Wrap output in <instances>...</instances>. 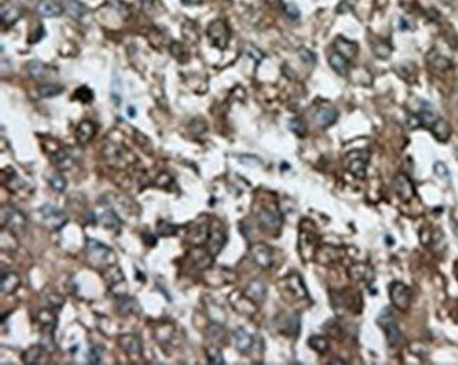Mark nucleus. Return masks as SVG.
Listing matches in <instances>:
<instances>
[{"mask_svg": "<svg viewBox=\"0 0 458 365\" xmlns=\"http://www.w3.org/2000/svg\"><path fill=\"white\" fill-rule=\"evenodd\" d=\"M206 355H208V359L210 364H213V365L224 364V358H223L222 351L219 350V348H216V347H209L208 351H206Z\"/></svg>", "mask_w": 458, "mask_h": 365, "instance_id": "39", "label": "nucleus"}, {"mask_svg": "<svg viewBox=\"0 0 458 365\" xmlns=\"http://www.w3.org/2000/svg\"><path fill=\"white\" fill-rule=\"evenodd\" d=\"M51 161H52V164L58 166V168H69L73 162V159H72V155L68 152V151H58L55 152L52 158H51Z\"/></svg>", "mask_w": 458, "mask_h": 365, "instance_id": "27", "label": "nucleus"}, {"mask_svg": "<svg viewBox=\"0 0 458 365\" xmlns=\"http://www.w3.org/2000/svg\"><path fill=\"white\" fill-rule=\"evenodd\" d=\"M258 222L266 229H278L282 223V216L277 209L261 208L258 212Z\"/></svg>", "mask_w": 458, "mask_h": 365, "instance_id": "9", "label": "nucleus"}, {"mask_svg": "<svg viewBox=\"0 0 458 365\" xmlns=\"http://www.w3.org/2000/svg\"><path fill=\"white\" fill-rule=\"evenodd\" d=\"M389 294H391V301L394 303L395 308L399 309L402 312L408 310L410 306V301H412V292L405 284L394 282L389 287Z\"/></svg>", "mask_w": 458, "mask_h": 365, "instance_id": "6", "label": "nucleus"}, {"mask_svg": "<svg viewBox=\"0 0 458 365\" xmlns=\"http://www.w3.org/2000/svg\"><path fill=\"white\" fill-rule=\"evenodd\" d=\"M40 215L43 217L44 224L52 231L61 230L68 223V216L52 205H44L43 208L40 209Z\"/></svg>", "mask_w": 458, "mask_h": 365, "instance_id": "4", "label": "nucleus"}, {"mask_svg": "<svg viewBox=\"0 0 458 365\" xmlns=\"http://www.w3.org/2000/svg\"><path fill=\"white\" fill-rule=\"evenodd\" d=\"M50 185L57 192H64V189L66 188V180H65V178L61 173H55V175H52L50 178Z\"/></svg>", "mask_w": 458, "mask_h": 365, "instance_id": "41", "label": "nucleus"}, {"mask_svg": "<svg viewBox=\"0 0 458 365\" xmlns=\"http://www.w3.org/2000/svg\"><path fill=\"white\" fill-rule=\"evenodd\" d=\"M301 58L305 61V62H308V64H315L316 62V55L312 52V51L306 50V48H303L301 50Z\"/></svg>", "mask_w": 458, "mask_h": 365, "instance_id": "49", "label": "nucleus"}, {"mask_svg": "<svg viewBox=\"0 0 458 365\" xmlns=\"http://www.w3.org/2000/svg\"><path fill=\"white\" fill-rule=\"evenodd\" d=\"M86 255L92 264L102 266V265H110L115 262V254L110 250V247L105 245L98 240L87 238L86 240Z\"/></svg>", "mask_w": 458, "mask_h": 365, "instance_id": "1", "label": "nucleus"}, {"mask_svg": "<svg viewBox=\"0 0 458 365\" xmlns=\"http://www.w3.org/2000/svg\"><path fill=\"white\" fill-rule=\"evenodd\" d=\"M334 47L338 54H341L344 58H354L357 55L358 47L357 44L350 40H345L343 37H338L336 41H334Z\"/></svg>", "mask_w": 458, "mask_h": 365, "instance_id": "17", "label": "nucleus"}, {"mask_svg": "<svg viewBox=\"0 0 458 365\" xmlns=\"http://www.w3.org/2000/svg\"><path fill=\"white\" fill-rule=\"evenodd\" d=\"M64 9L66 10V13L73 17V19H82L86 15L87 9L83 3H80L79 0H64Z\"/></svg>", "mask_w": 458, "mask_h": 365, "instance_id": "21", "label": "nucleus"}, {"mask_svg": "<svg viewBox=\"0 0 458 365\" xmlns=\"http://www.w3.org/2000/svg\"><path fill=\"white\" fill-rule=\"evenodd\" d=\"M378 324H380L382 330L385 331V336H387V341L389 347H396L399 341H401L402 334L398 322L395 319L392 310L389 308H385L378 316Z\"/></svg>", "mask_w": 458, "mask_h": 365, "instance_id": "2", "label": "nucleus"}, {"mask_svg": "<svg viewBox=\"0 0 458 365\" xmlns=\"http://www.w3.org/2000/svg\"><path fill=\"white\" fill-rule=\"evenodd\" d=\"M191 257L194 259V262L196 264V266H199V268H208L209 265L212 264V254L209 252V251H203L201 248H198V250H194L191 252Z\"/></svg>", "mask_w": 458, "mask_h": 365, "instance_id": "26", "label": "nucleus"}, {"mask_svg": "<svg viewBox=\"0 0 458 365\" xmlns=\"http://www.w3.org/2000/svg\"><path fill=\"white\" fill-rule=\"evenodd\" d=\"M374 52H375V55L378 58L387 59L391 55V48H389V45H387V44H375L374 45Z\"/></svg>", "mask_w": 458, "mask_h": 365, "instance_id": "44", "label": "nucleus"}, {"mask_svg": "<svg viewBox=\"0 0 458 365\" xmlns=\"http://www.w3.org/2000/svg\"><path fill=\"white\" fill-rule=\"evenodd\" d=\"M269 6L272 8H284L285 5H284V2L282 0H265Z\"/></svg>", "mask_w": 458, "mask_h": 365, "instance_id": "51", "label": "nucleus"}, {"mask_svg": "<svg viewBox=\"0 0 458 365\" xmlns=\"http://www.w3.org/2000/svg\"><path fill=\"white\" fill-rule=\"evenodd\" d=\"M226 244V236L222 231H213L209 237V252L215 257L217 255Z\"/></svg>", "mask_w": 458, "mask_h": 365, "instance_id": "24", "label": "nucleus"}, {"mask_svg": "<svg viewBox=\"0 0 458 365\" xmlns=\"http://www.w3.org/2000/svg\"><path fill=\"white\" fill-rule=\"evenodd\" d=\"M2 292L3 294H13L17 288L20 287V277L13 271L2 272Z\"/></svg>", "mask_w": 458, "mask_h": 365, "instance_id": "15", "label": "nucleus"}, {"mask_svg": "<svg viewBox=\"0 0 458 365\" xmlns=\"http://www.w3.org/2000/svg\"><path fill=\"white\" fill-rule=\"evenodd\" d=\"M157 233L161 237H171L178 233V226L168 222H159L157 226Z\"/></svg>", "mask_w": 458, "mask_h": 365, "instance_id": "34", "label": "nucleus"}, {"mask_svg": "<svg viewBox=\"0 0 458 365\" xmlns=\"http://www.w3.org/2000/svg\"><path fill=\"white\" fill-rule=\"evenodd\" d=\"M169 50H171L172 55L176 58L179 62H185V61L182 59V57H187L188 58V52H187V50H185V47H184L182 44H180V43H172L171 48H169Z\"/></svg>", "mask_w": 458, "mask_h": 365, "instance_id": "42", "label": "nucleus"}, {"mask_svg": "<svg viewBox=\"0 0 458 365\" xmlns=\"http://www.w3.org/2000/svg\"><path fill=\"white\" fill-rule=\"evenodd\" d=\"M2 223L3 226L8 224L10 227H24L26 217L15 208H3L2 210Z\"/></svg>", "mask_w": 458, "mask_h": 365, "instance_id": "12", "label": "nucleus"}, {"mask_svg": "<svg viewBox=\"0 0 458 365\" xmlns=\"http://www.w3.org/2000/svg\"><path fill=\"white\" fill-rule=\"evenodd\" d=\"M119 344H120V347H122L123 350L126 351L129 355H140L141 351H143V345H141L140 338L136 336H131V334L120 337Z\"/></svg>", "mask_w": 458, "mask_h": 365, "instance_id": "14", "label": "nucleus"}, {"mask_svg": "<svg viewBox=\"0 0 458 365\" xmlns=\"http://www.w3.org/2000/svg\"><path fill=\"white\" fill-rule=\"evenodd\" d=\"M245 52H247V54H248V55H250V57L252 58V59H255L257 62H259V61H261V59L264 58V54H262L261 51L258 50V48H255V47H252V45H247V48H245Z\"/></svg>", "mask_w": 458, "mask_h": 365, "instance_id": "48", "label": "nucleus"}, {"mask_svg": "<svg viewBox=\"0 0 458 365\" xmlns=\"http://www.w3.org/2000/svg\"><path fill=\"white\" fill-rule=\"evenodd\" d=\"M64 8L55 0H41L37 5V13L43 17H58L62 15Z\"/></svg>", "mask_w": 458, "mask_h": 365, "instance_id": "13", "label": "nucleus"}, {"mask_svg": "<svg viewBox=\"0 0 458 365\" xmlns=\"http://www.w3.org/2000/svg\"><path fill=\"white\" fill-rule=\"evenodd\" d=\"M426 61L436 71H447V69L451 68L450 59H447L444 55H441L437 50L430 51L429 54H427V57H426Z\"/></svg>", "mask_w": 458, "mask_h": 365, "instance_id": "16", "label": "nucleus"}, {"mask_svg": "<svg viewBox=\"0 0 458 365\" xmlns=\"http://www.w3.org/2000/svg\"><path fill=\"white\" fill-rule=\"evenodd\" d=\"M75 99H78L82 103H90L94 101V92L87 87V86H80L78 90L73 95Z\"/></svg>", "mask_w": 458, "mask_h": 365, "instance_id": "38", "label": "nucleus"}, {"mask_svg": "<svg viewBox=\"0 0 458 365\" xmlns=\"http://www.w3.org/2000/svg\"><path fill=\"white\" fill-rule=\"evenodd\" d=\"M285 282H287L289 291H291L292 295H295L296 298H305V296H306V289L303 287L302 278L298 273H294V275L288 277L287 280H285Z\"/></svg>", "mask_w": 458, "mask_h": 365, "instance_id": "23", "label": "nucleus"}, {"mask_svg": "<svg viewBox=\"0 0 458 365\" xmlns=\"http://www.w3.org/2000/svg\"><path fill=\"white\" fill-rule=\"evenodd\" d=\"M62 90H64V86L61 85H43L38 89L41 98H55L58 95L62 94Z\"/></svg>", "mask_w": 458, "mask_h": 365, "instance_id": "33", "label": "nucleus"}, {"mask_svg": "<svg viewBox=\"0 0 458 365\" xmlns=\"http://www.w3.org/2000/svg\"><path fill=\"white\" fill-rule=\"evenodd\" d=\"M245 298H248L251 302L261 305L266 298V288L261 281H251L248 287L245 288Z\"/></svg>", "mask_w": 458, "mask_h": 365, "instance_id": "11", "label": "nucleus"}, {"mask_svg": "<svg viewBox=\"0 0 458 365\" xmlns=\"http://www.w3.org/2000/svg\"><path fill=\"white\" fill-rule=\"evenodd\" d=\"M284 10H285V13H287L291 19H298L299 16H301V10L298 9V6L295 5V3H288L284 6Z\"/></svg>", "mask_w": 458, "mask_h": 365, "instance_id": "46", "label": "nucleus"}, {"mask_svg": "<svg viewBox=\"0 0 458 365\" xmlns=\"http://www.w3.org/2000/svg\"><path fill=\"white\" fill-rule=\"evenodd\" d=\"M251 257L254 258V261L257 262L259 266L262 268H269L272 265V248L269 245H266L264 243H257L251 247Z\"/></svg>", "mask_w": 458, "mask_h": 365, "instance_id": "8", "label": "nucleus"}, {"mask_svg": "<svg viewBox=\"0 0 458 365\" xmlns=\"http://www.w3.org/2000/svg\"><path fill=\"white\" fill-rule=\"evenodd\" d=\"M457 89H458V80H457Z\"/></svg>", "mask_w": 458, "mask_h": 365, "instance_id": "54", "label": "nucleus"}, {"mask_svg": "<svg viewBox=\"0 0 458 365\" xmlns=\"http://www.w3.org/2000/svg\"><path fill=\"white\" fill-rule=\"evenodd\" d=\"M20 17V10L17 8H10L9 10L3 9L2 10V22L5 24H15V22Z\"/></svg>", "mask_w": 458, "mask_h": 365, "instance_id": "36", "label": "nucleus"}, {"mask_svg": "<svg viewBox=\"0 0 458 365\" xmlns=\"http://www.w3.org/2000/svg\"><path fill=\"white\" fill-rule=\"evenodd\" d=\"M309 345L317 352H326L329 348V341L322 336H312L309 338Z\"/></svg>", "mask_w": 458, "mask_h": 365, "instance_id": "32", "label": "nucleus"}, {"mask_svg": "<svg viewBox=\"0 0 458 365\" xmlns=\"http://www.w3.org/2000/svg\"><path fill=\"white\" fill-rule=\"evenodd\" d=\"M329 64L333 68V71H336L338 75L345 76L348 73V62H347V58H344L341 54L338 52H333L329 57Z\"/></svg>", "mask_w": 458, "mask_h": 365, "instance_id": "20", "label": "nucleus"}, {"mask_svg": "<svg viewBox=\"0 0 458 365\" xmlns=\"http://www.w3.org/2000/svg\"><path fill=\"white\" fill-rule=\"evenodd\" d=\"M101 222L103 224V227L106 230H110V231L119 230V227H120V219L117 217L115 212H105L101 216Z\"/></svg>", "mask_w": 458, "mask_h": 365, "instance_id": "28", "label": "nucleus"}, {"mask_svg": "<svg viewBox=\"0 0 458 365\" xmlns=\"http://www.w3.org/2000/svg\"><path fill=\"white\" fill-rule=\"evenodd\" d=\"M234 341H236L237 348L241 351V352H248L251 350V347H252V344H254V340H252L251 334L247 333L243 327H238L234 331Z\"/></svg>", "mask_w": 458, "mask_h": 365, "instance_id": "18", "label": "nucleus"}, {"mask_svg": "<svg viewBox=\"0 0 458 365\" xmlns=\"http://www.w3.org/2000/svg\"><path fill=\"white\" fill-rule=\"evenodd\" d=\"M370 152L367 150L350 151L345 155V168L357 178H364L367 175V165L370 162Z\"/></svg>", "mask_w": 458, "mask_h": 365, "instance_id": "3", "label": "nucleus"}, {"mask_svg": "<svg viewBox=\"0 0 458 365\" xmlns=\"http://www.w3.org/2000/svg\"><path fill=\"white\" fill-rule=\"evenodd\" d=\"M96 129L90 122H82L76 129V138L80 144H87L94 138Z\"/></svg>", "mask_w": 458, "mask_h": 365, "instance_id": "22", "label": "nucleus"}, {"mask_svg": "<svg viewBox=\"0 0 458 365\" xmlns=\"http://www.w3.org/2000/svg\"><path fill=\"white\" fill-rule=\"evenodd\" d=\"M434 173L441 179L450 178V171L447 169V165L444 164V162H436L434 164Z\"/></svg>", "mask_w": 458, "mask_h": 365, "instance_id": "45", "label": "nucleus"}, {"mask_svg": "<svg viewBox=\"0 0 458 365\" xmlns=\"http://www.w3.org/2000/svg\"><path fill=\"white\" fill-rule=\"evenodd\" d=\"M127 110H129L130 117H136V109L131 108V106H129V109H127Z\"/></svg>", "mask_w": 458, "mask_h": 365, "instance_id": "52", "label": "nucleus"}, {"mask_svg": "<svg viewBox=\"0 0 458 365\" xmlns=\"http://www.w3.org/2000/svg\"><path fill=\"white\" fill-rule=\"evenodd\" d=\"M337 117H338V113H337L336 109L330 108V106H323L316 112L315 122L319 127L327 129L337 122Z\"/></svg>", "mask_w": 458, "mask_h": 365, "instance_id": "10", "label": "nucleus"}, {"mask_svg": "<svg viewBox=\"0 0 458 365\" xmlns=\"http://www.w3.org/2000/svg\"><path fill=\"white\" fill-rule=\"evenodd\" d=\"M351 10H352V6L348 3V0H343V2L337 6V12H338V13H347V12H351Z\"/></svg>", "mask_w": 458, "mask_h": 365, "instance_id": "50", "label": "nucleus"}, {"mask_svg": "<svg viewBox=\"0 0 458 365\" xmlns=\"http://www.w3.org/2000/svg\"><path fill=\"white\" fill-rule=\"evenodd\" d=\"M208 37L210 43L215 47H217L219 50H224L230 40V31L227 24L223 20L212 22L208 27Z\"/></svg>", "mask_w": 458, "mask_h": 365, "instance_id": "5", "label": "nucleus"}, {"mask_svg": "<svg viewBox=\"0 0 458 365\" xmlns=\"http://www.w3.org/2000/svg\"><path fill=\"white\" fill-rule=\"evenodd\" d=\"M394 189L396 195L401 198L403 202H409L415 196V187L412 180L409 179L408 175L405 173H398L394 179Z\"/></svg>", "mask_w": 458, "mask_h": 365, "instance_id": "7", "label": "nucleus"}, {"mask_svg": "<svg viewBox=\"0 0 458 365\" xmlns=\"http://www.w3.org/2000/svg\"><path fill=\"white\" fill-rule=\"evenodd\" d=\"M430 130H431V133L434 134V137H436L438 141H443V143H445V141L450 138V134H451L450 126H448V123L445 122V120H443V119H437L436 122L431 124Z\"/></svg>", "mask_w": 458, "mask_h": 365, "instance_id": "19", "label": "nucleus"}, {"mask_svg": "<svg viewBox=\"0 0 458 365\" xmlns=\"http://www.w3.org/2000/svg\"><path fill=\"white\" fill-rule=\"evenodd\" d=\"M417 117H419V120H420V124L429 127V129L431 127V124L437 120L436 113L431 112V110H427V109H423L422 112L417 115Z\"/></svg>", "mask_w": 458, "mask_h": 365, "instance_id": "40", "label": "nucleus"}, {"mask_svg": "<svg viewBox=\"0 0 458 365\" xmlns=\"http://www.w3.org/2000/svg\"><path fill=\"white\" fill-rule=\"evenodd\" d=\"M208 234H209V230H208V226H206V224L196 226V227L191 231V234H189V240L195 244H202L208 240Z\"/></svg>", "mask_w": 458, "mask_h": 365, "instance_id": "31", "label": "nucleus"}, {"mask_svg": "<svg viewBox=\"0 0 458 365\" xmlns=\"http://www.w3.org/2000/svg\"><path fill=\"white\" fill-rule=\"evenodd\" d=\"M141 6L144 12L150 16H158L164 12L161 0H141Z\"/></svg>", "mask_w": 458, "mask_h": 365, "instance_id": "30", "label": "nucleus"}, {"mask_svg": "<svg viewBox=\"0 0 458 365\" xmlns=\"http://www.w3.org/2000/svg\"><path fill=\"white\" fill-rule=\"evenodd\" d=\"M367 272H368V266L364 264L352 265L350 269H348V273H350L351 280H354V281L364 280L365 275H367Z\"/></svg>", "mask_w": 458, "mask_h": 365, "instance_id": "37", "label": "nucleus"}, {"mask_svg": "<svg viewBox=\"0 0 458 365\" xmlns=\"http://www.w3.org/2000/svg\"><path fill=\"white\" fill-rule=\"evenodd\" d=\"M454 152H455V157H457V159H458V147L455 148V151H454Z\"/></svg>", "mask_w": 458, "mask_h": 365, "instance_id": "53", "label": "nucleus"}, {"mask_svg": "<svg viewBox=\"0 0 458 365\" xmlns=\"http://www.w3.org/2000/svg\"><path fill=\"white\" fill-rule=\"evenodd\" d=\"M289 130L295 133L298 137H303L306 134V124L305 122L299 119V117H295L292 120H289Z\"/></svg>", "mask_w": 458, "mask_h": 365, "instance_id": "35", "label": "nucleus"}, {"mask_svg": "<svg viewBox=\"0 0 458 365\" xmlns=\"http://www.w3.org/2000/svg\"><path fill=\"white\" fill-rule=\"evenodd\" d=\"M281 327H282V331L284 333H287L289 336H296L298 333H299V327H301V320H299V317L296 315L294 316H289L287 319V322L282 323L281 324Z\"/></svg>", "mask_w": 458, "mask_h": 365, "instance_id": "29", "label": "nucleus"}, {"mask_svg": "<svg viewBox=\"0 0 458 365\" xmlns=\"http://www.w3.org/2000/svg\"><path fill=\"white\" fill-rule=\"evenodd\" d=\"M29 72L33 78L40 79L44 75V65L38 61H33L29 64Z\"/></svg>", "mask_w": 458, "mask_h": 365, "instance_id": "43", "label": "nucleus"}, {"mask_svg": "<svg viewBox=\"0 0 458 365\" xmlns=\"http://www.w3.org/2000/svg\"><path fill=\"white\" fill-rule=\"evenodd\" d=\"M44 357V347L43 345H33L29 350L23 354V361L26 364H38L41 362Z\"/></svg>", "mask_w": 458, "mask_h": 365, "instance_id": "25", "label": "nucleus"}, {"mask_svg": "<svg viewBox=\"0 0 458 365\" xmlns=\"http://www.w3.org/2000/svg\"><path fill=\"white\" fill-rule=\"evenodd\" d=\"M87 359H89V364H99L102 359L101 351H98L96 347H92L89 350V354H87Z\"/></svg>", "mask_w": 458, "mask_h": 365, "instance_id": "47", "label": "nucleus"}]
</instances>
